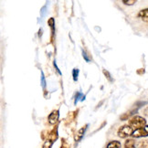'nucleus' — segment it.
Here are the masks:
<instances>
[{"mask_svg": "<svg viewBox=\"0 0 148 148\" xmlns=\"http://www.w3.org/2000/svg\"><path fill=\"white\" fill-rule=\"evenodd\" d=\"M41 85H42V87L45 89V87H46V81H45V77H44L43 72H41Z\"/></svg>", "mask_w": 148, "mask_h": 148, "instance_id": "6ab92c4d", "label": "nucleus"}, {"mask_svg": "<svg viewBox=\"0 0 148 148\" xmlns=\"http://www.w3.org/2000/svg\"><path fill=\"white\" fill-rule=\"evenodd\" d=\"M132 136L134 138H141V137H146V136H148V125H145V126L142 128L134 130Z\"/></svg>", "mask_w": 148, "mask_h": 148, "instance_id": "7ed1b4c3", "label": "nucleus"}, {"mask_svg": "<svg viewBox=\"0 0 148 148\" xmlns=\"http://www.w3.org/2000/svg\"><path fill=\"white\" fill-rule=\"evenodd\" d=\"M137 0H122V2L125 5H133L136 3Z\"/></svg>", "mask_w": 148, "mask_h": 148, "instance_id": "f8f14e48", "label": "nucleus"}, {"mask_svg": "<svg viewBox=\"0 0 148 148\" xmlns=\"http://www.w3.org/2000/svg\"><path fill=\"white\" fill-rule=\"evenodd\" d=\"M136 112H137V109H136V110H133V111H130V112H128L126 113H124L123 116H121V120H123V121L127 120L129 117H131L132 115H134V113H136Z\"/></svg>", "mask_w": 148, "mask_h": 148, "instance_id": "1a4fd4ad", "label": "nucleus"}, {"mask_svg": "<svg viewBox=\"0 0 148 148\" xmlns=\"http://www.w3.org/2000/svg\"><path fill=\"white\" fill-rule=\"evenodd\" d=\"M134 129L129 124H125V125H123L118 130V136L121 138H126L128 136H132L133 133H134Z\"/></svg>", "mask_w": 148, "mask_h": 148, "instance_id": "f03ea898", "label": "nucleus"}, {"mask_svg": "<svg viewBox=\"0 0 148 148\" xmlns=\"http://www.w3.org/2000/svg\"><path fill=\"white\" fill-rule=\"evenodd\" d=\"M48 24H49V26L50 27L51 30H52V33H54V27H55V21H54V18H49V21H48Z\"/></svg>", "mask_w": 148, "mask_h": 148, "instance_id": "9b49d317", "label": "nucleus"}, {"mask_svg": "<svg viewBox=\"0 0 148 148\" xmlns=\"http://www.w3.org/2000/svg\"><path fill=\"white\" fill-rule=\"evenodd\" d=\"M48 139L49 140H51L54 143V142L58 139V132H57V128H54L51 132L48 135Z\"/></svg>", "mask_w": 148, "mask_h": 148, "instance_id": "423d86ee", "label": "nucleus"}, {"mask_svg": "<svg viewBox=\"0 0 148 148\" xmlns=\"http://www.w3.org/2000/svg\"><path fill=\"white\" fill-rule=\"evenodd\" d=\"M135 141L134 139H128L125 141L124 143V147L125 148H134L135 147Z\"/></svg>", "mask_w": 148, "mask_h": 148, "instance_id": "6e6552de", "label": "nucleus"}, {"mask_svg": "<svg viewBox=\"0 0 148 148\" xmlns=\"http://www.w3.org/2000/svg\"><path fill=\"white\" fill-rule=\"evenodd\" d=\"M52 145H53V142L51 141V140H47L46 142H45V144L43 145V147L44 148H48V147H51L52 146Z\"/></svg>", "mask_w": 148, "mask_h": 148, "instance_id": "dca6fc26", "label": "nucleus"}, {"mask_svg": "<svg viewBox=\"0 0 148 148\" xmlns=\"http://www.w3.org/2000/svg\"><path fill=\"white\" fill-rule=\"evenodd\" d=\"M138 147H142V148H148V140H144L139 143Z\"/></svg>", "mask_w": 148, "mask_h": 148, "instance_id": "2eb2a0df", "label": "nucleus"}, {"mask_svg": "<svg viewBox=\"0 0 148 148\" xmlns=\"http://www.w3.org/2000/svg\"><path fill=\"white\" fill-rule=\"evenodd\" d=\"M129 125H131L134 130L142 128L146 125V120L142 116L139 115H134L129 120Z\"/></svg>", "mask_w": 148, "mask_h": 148, "instance_id": "f257e3e1", "label": "nucleus"}, {"mask_svg": "<svg viewBox=\"0 0 148 148\" xmlns=\"http://www.w3.org/2000/svg\"><path fill=\"white\" fill-rule=\"evenodd\" d=\"M102 71H103V74H104V76L108 79H109V81L111 82H113V79H112V76L110 75V73L109 72H108L106 70H102Z\"/></svg>", "mask_w": 148, "mask_h": 148, "instance_id": "f3484780", "label": "nucleus"}, {"mask_svg": "<svg viewBox=\"0 0 148 148\" xmlns=\"http://www.w3.org/2000/svg\"><path fill=\"white\" fill-rule=\"evenodd\" d=\"M137 18L144 21H148V8L139 11V13L137 14Z\"/></svg>", "mask_w": 148, "mask_h": 148, "instance_id": "39448f33", "label": "nucleus"}, {"mask_svg": "<svg viewBox=\"0 0 148 148\" xmlns=\"http://www.w3.org/2000/svg\"><path fill=\"white\" fill-rule=\"evenodd\" d=\"M84 100H85V95H83V94L81 93V92H78L77 95H76V101H75V104L77 103V101H84Z\"/></svg>", "mask_w": 148, "mask_h": 148, "instance_id": "ddd939ff", "label": "nucleus"}, {"mask_svg": "<svg viewBox=\"0 0 148 148\" xmlns=\"http://www.w3.org/2000/svg\"><path fill=\"white\" fill-rule=\"evenodd\" d=\"M121 146L122 145L120 144V142H118V141H112L111 143L107 145L108 148H120Z\"/></svg>", "mask_w": 148, "mask_h": 148, "instance_id": "9d476101", "label": "nucleus"}, {"mask_svg": "<svg viewBox=\"0 0 148 148\" xmlns=\"http://www.w3.org/2000/svg\"><path fill=\"white\" fill-rule=\"evenodd\" d=\"M86 128H87V125H86V126H83L82 128H81L78 131V133H77V134L75 136V142H79L82 138V136L84 135L85 131H86Z\"/></svg>", "mask_w": 148, "mask_h": 148, "instance_id": "0eeeda50", "label": "nucleus"}, {"mask_svg": "<svg viewBox=\"0 0 148 148\" xmlns=\"http://www.w3.org/2000/svg\"><path fill=\"white\" fill-rule=\"evenodd\" d=\"M136 72H137V74H139V75H143V74L145 72V69H139Z\"/></svg>", "mask_w": 148, "mask_h": 148, "instance_id": "aec40b11", "label": "nucleus"}, {"mask_svg": "<svg viewBox=\"0 0 148 148\" xmlns=\"http://www.w3.org/2000/svg\"><path fill=\"white\" fill-rule=\"evenodd\" d=\"M82 55H83V58H84V60H86L87 62H90V58H89V57H88V54L86 53V51L82 50Z\"/></svg>", "mask_w": 148, "mask_h": 148, "instance_id": "a211bd4d", "label": "nucleus"}, {"mask_svg": "<svg viewBox=\"0 0 148 148\" xmlns=\"http://www.w3.org/2000/svg\"><path fill=\"white\" fill-rule=\"evenodd\" d=\"M78 76H79V70L78 69H74L72 71V77H73V79L75 82L78 81Z\"/></svg>", "mask_w": 148, "mask_h": 148, "instance_id": "4468645a", "label": "nucleus"}, {"mask_svg": "<svg viewBox=\"0 0 148 148\" xmlns=\"http://www.w3.org/2000/svg\"><path fill=\"white\" fill-rule=\"evenodd\" d=\"M59 117H60V112H59V110L53 111V112H51L50 114L49 115V118H48L49 123L50 124H55L57 122L59 121Z\"/></svg>", "mask_w": 148, "mask_h": 148, "instance_id": "20e7f679", "label": "nucleus"}]
</instances>
